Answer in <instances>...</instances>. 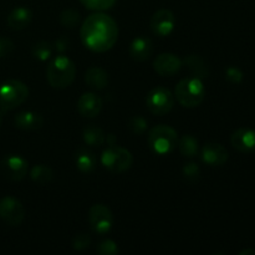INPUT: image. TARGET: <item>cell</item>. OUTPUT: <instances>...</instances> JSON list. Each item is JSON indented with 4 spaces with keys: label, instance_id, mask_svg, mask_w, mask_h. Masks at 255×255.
Returning a JSON list of instances; mask_svg holds the SVG:
<instances>
[{
    "label": "cell",
    "instance_id": "cell-18",
    "mask_svg": "<svg viewBox=\"0 0 255 255\" xmlns=\"http://www.w3.org/2000/svg\"><path fill=\"white\" fill-rule=\"evenodd\" d=\"M31 10L25 6H19L9 14V16H7V25H9L10 29L20 31V30L26 29L30 25V22H31Z\"/></svg>",
    "mask_w": 255,
    "mask_h": 255
},
{
    "label": "cell",
    "instance_id": "cell-26",
    "mask_svg": "<svg viewBox=\"0 0 255 255\" xmlns=\"http://www.w3.org/2000/svg\"><path fill=\"white\" fill-rule=\"evenodd\" d=\"M80 22V14L75 9H66L60 15V24L66 29H75Z\"/></svg>",
    "mask_w": 255,
    "mask_h": 255
},
{
    "label": "cell",
    "instance_id": "cell-36",
    "mask_svg": "<svg viewBox=\"0 0 255 255\" xmlns=\"http://www.w3.org/2000/svg\"><path fill=\"white\" fill-rule=\"evenodd\" d=\"M4 110H1L0 109V126H1V124H2V117H4Z\"/></svg>",
    "mask_w": 255,
    "mask_h": 255
},
{
    "label": "cell",
    "instance_id": "cell-16",
    "mask_svg": "<svg viewBox=\"0 0 255 255\" xmlns=\"http://www.w3.org/2000/svg\"><path fill=\"white\" fill-rule=\"evenodd\" d=\"M153 52V42L149 37L139 36L132 41L129 46V56L137 62H143L151 57Z\"/></svg>",
    "mask_w": 255,
    "mask_h": 255
},
{
    "label": "cell",
    "instance_id": "cell-35",
    "mask_svg": "<svg viewBox=\"0 0 255 255\" xmlns=\"http://www.w3.org/2000/svg\"><path fill=\"white\" fill-rule=\"evenodd\" d=\"M247 254L255 255V251H254V249H244V251L239 252V255H247Z\"/></svg>",
    "mask_w": 255,
    "mask_h": 255
},
{
    "label": "cell",
    "instance_id": "cell-4",
    "mask_svg": "<svg viewBox=\"0 0 255 255\" xmlns=\"http://www.w3.org/2000/svg\"><path fill=\"white\" fill-rule=\"evenodd\" d=\"M148 144L154 153L168 154L178 146V133L168 125H158L148 132Z\"/></svg>",
    "mask_w": 255,
    "mask_h": 255
},
{
    "label": "cell",
    "instance_id": "cell-3",
    "mask_svg": "<svg viewBox=\"0 0 255 255\" xmlns=\"http://www.w3.org/2000/svg\"><path fill=\"white\" fill-rule=\"evenodd\" d=\"M174 96L182 106L192 109L199 106L203 102L206 89L202 80L198 77H186L177 84Z\"/></svg>",
    "mask_w": 255,
    "mask_h": 255
},
{
    "label": "cell",
    "instance_id": "cell-5",
    "mask_svg": "<svg viewBox=\"0 0 255 255\" xmlns=\"http://www.w3.org/2000/svg\"><path fill=\"white\" fill-rule=\"evenodd\" d=\"M29 96V89L19 80H7L0 85V109L4 111L16 109Z\"/></svg>",
    "mask_w": 255,
    "mask_h": 255
},
{
    "label": "cell",
    "instance_id": "cell-8",
    "mask_svg": "<svg viewBox=\"0 0 255 255\" xmlns=\"http://www.w3.org/2000/svg\"><path fill=\"white\" fill-rule=\"evenodd\" d=\"M89 223L92 232L105 236L109 233L114 224V216L112 212L104 204H94L89 209Z\"/></svg>",
    "mask_w": 255,
    "mask_h": 255
},
{
    "label": "cell",
    "instance_id": "cell-6",
    "mask_svg": "<svg viewBox=\"0 0 255 255\" xmlns=\"http://www.w3.org/2000/svg\"><path fill=\"white\" fill-rule=\"evenodd\" d=\"M101 163L112 173H122L128 171L133 164V156L126 148L120 146H110L102 152Z\"/></svg>",
    "mask_w": 255,
    "mask_h": 255
},
{
    "label": "cell",
    "instance_id": "cell-20",
    "mask_svg": "<svg viewBox=\"0 0 255 255\" xmlns=\"http://www.w3.org/2000/svg\"><path fill=\"white\" fill-rule=\"evenodd\" d=\"M182 64L189 70V72L192 74V76L198 77V79H204V77H208L209 70L207 64L204 62V60L202 59L199 55H189L186 59L182 61Z\"/></svg>",
    "mask_w": 255,
    "mask_h": 255
},
{
    "label": "cell",
    "instance_id": "cell-9",
    "mask_svg": "<svg viewBox=\"0 0 255 255\" xmlns=\"http://www.w3.org/2000/svg\"><path fill=\"white\" fill-rule=\"evenodd\" d=\"M0 218L11 227H17L25 218V208L19 199L4 197L0 199Z\"/></svg>",
    "mask_w": 255,
    "mask_h": 255
},
{
    "label": "cell",
    "instance_id": "cell-28",
    "mask_svg": "<svg viewBox=\"0 0 255 255\" xmlns=\"http://www.w3.org/2000/svg\"><path fill=\"white\" fill-rule=\"evenodd\" d=\"M128 128L133 134H143L148 128V121L142 116H134L128 121Z\"/></svg>",
    "mask_w": 255,
    "mask_h": 255
},
{
    "label": "cell",
    "instance_id": "cell-19",
    "mask_svg": "<svg viewBox=\"0 0 255 255\" xmlns=\"http://www.w3.org/2000/svg\"><path fill=\"white\" fill-rule=\"evenodd\" d=\"M85 82L91 89L102 90L109 85V74L101 67H90L85 74Z\"/></svg>",
    "mask_w": 255,
    "mask_h": 255
},
{
    "label": "cell",
    "instance_id": "cell-31",
    "mask_svg": "<svg viewBox=\"0 0 255 255\" xmlns=\"http://www.w3.org/2000/svg\"><path fill=\"white\" fill-rule=\"evenodd\" d=\"M90 243H91V239L87 234L81 233V234H76L72 239V248L75 251H84V249L89 248Z\"/></svg>",
    "mask_w": 255,
    "mask_h": 255
},
{
    "label": "cell",
    "instance_id": "cell-15",
    "mask_svg": "<svg viewBox=\"0 0 255 255\" xmlns=\"http://www.w3.org/2000/svg\"><path fill=\"white\" fill-rule=\"evenodd\" d=\"M102 100L94 92H85L77 101V111L84 117H95L101 112Z\"/></svg>",
    "mask_w": 255,
    "mask_h": 255
},
{
    "label": "cell",
    "instance_id": "cell-10",
    "mask_svg": "<svg viewBox=\"0 0 255 255\" xmlns=\"http://www.w3.org/2000/svg\"><path fill=\"white\" fill-rule=\"evenodd\" d=\"M27 169H29V163L26 159L16 154L6 156L0 163V171L2 176L12 182H19L24 179L27 174Z\"/></svg>",
    "mask_w": 255,
    "mask_h": 255
},
{
    "label": "cell",
    "instance_id": "cell-32",
    "mask_svg": "<svg viewBox=\"0 0 255 255\" xmlns=\"http://www.w3.org/2000/svg\"><path fill=\"white\" fill-rule=\"evenodd\" d=\"M15 49L14 42L7 37H0V59L7 57Z\"/></svg>",
    "mask_w": 255,
    "mask_h": 255
},
{
    "label": "cell",
    "instance_id": "cell-27",
    "mask_svg": "<svg viewBox=\"0 0 255 255\" xmlns=\"http://www.w3.org/2000/svg\"><path fill=\"white\" fill-rule=\"evenodd\" d=\"M80 1L87 10L105 11V10L111 9L115 2H116V0H80Z\"/></svg>",
    "mask_w": 255,
    "mask_h": 255
},
{
    "label": "cell",
    "instance_id": "cell-24",
    "mask_svg": "<svg viewBox=\"0 0 255 255\" xmlns=\"http://www.w3.org/2000/svg\"><path fill=\"white\" fill-rule=\"evenodd\" d=\"M30 177L32 181L37 184H47L51 182L54 177V172L49 166L45 164H37L30 171Z\"/></svg>",
    "mask_w": 255,
    "mask_h": 255
},
{
    "label": "cell",
    "instance_id": "cell-29",
    "mask_svg": "<svg viewBox=\"0 0 255 255\" xmlns=\"http://www.w3.org/2000/svg\"><path fill=\"white\" fill-rule=\"evenodd\" d=\"M182 173H183L184 178L187 181L191 182V183H196L199 179V177H201V169H199L198 164L191 162V163L184 164L183 169H182Z\"/></svg>",
    "mask_w": 255,
    "mask_h": 255
},
{
    "label": "cell",
    "instance_id": "cell-25",
    "mask_svg": "<svg viewBox=\"0 0 255 255\" xmlns=\"http://www.w3.org/2000/svg\"><path fill=\"white\" fill-rule=\"evenodd\" d=\"M32 56L39 61H46L52 55V46L47 41H40L32 46Z\"/></svg>",
    "mask_w": 255,
    "mask_h": 255
},
{
    "label": "cell",
    "instance_id": "cell-7",
    "mask_svg": "<svg viewBox=\"0 0 255 255\" xmlns=\"http://www.w3.org/2000/svg\"><path fill=\"white\" fill-rule=\"evenodd\" d=\"M147 109L157 116L166 115L173 109L174 96L171 90L164 86H156L148 92L146 97Z\"/></svg>",
    "mask_w": 255,
    "mask_h": 255
},
{
    "label": "cell",
    "instance_id": "cell-2",
    "mask_svg": "<svg viewBox=\"0 0 255 255\" xmlns=\"http://www.w3.org/2000/svg\"><path fill=\"white\" fill-rule=\"evenodd\" d=\"M76 76V66L65 55H59L49 62L46 69V79L54 89H66L74 82Z\"/></svg>",
    "mask_w": 255,
    "mask_h": 255
},
{
    "label": "cell",
    "instance_id": "cell-17",
    "mask_svg": "<svg viewBox=\"0 0 255 255\" xmlns=\"http://www.w3.org/2000/svg\"><path fill=\"white\" fill-rule=\"evenodd\" d=\"M15 126L22 131H36L44 125V119L35 111H21L15 116Z\"/></svg>",
    "mask_w": 255,
    "mask_h": 255
},
{
    "label": "cell",
    "instance_id": "cell-23",
    "mask_svg": "<svg viewBox=\"0 0 255 255\" xmlns=\"http://www.w3.org/2000/svg\"><path fill=\"white\" fill-rule=\"evenodd\" d=\"M178 148L182 156L187 158H193L198 154V141L193 136L186 134L178 141Z\"/></svg>",
    "mask_w": 255,
    "mask_h": 255
},
{
    "label": "cell",
    "instance_id": "cell-33",
    "mask_svg": "<svg viewBox=\"0 0 255 255\" xmlns=\"http://www.w3.org/2000/svg\"><path fill=\"white\" fill-rule=\"evenodd\" d=\"M226 79L232 84H239L243 80V72L238 69V67L229 66L226 70Z\"/></svg>",
    "mask_w": 255,
    "mask_h": 255
},
{
    "label": "cell",
    "instance_id": "cell-30",
    "mask_svg": "<svg viewBox=\"0 0 255 255\" xmlns=\"http://www.w3.org/2000/svg\"><path fill=\"white\" fill-rule=\"evenodd\" d=\"M97 253L101 255H116L119 253L117 244L111 239H105L97 246Z\"/></svg>",
    "mask_w": 255,
    "mask_h": 255
},
{
    "label": "cell",
    "instance_id": "cell-22",
    "mask_svg": "<svg viewBox=\"0 0 255 255\" xmlns=\"http://www.w3.org/2000/svg\"><path fill=\"white\" fill-rule=\"evenodd\" d=\"M82 138L87 146L100 147L106 141V134L100 127L95 126V125H87L82 131Z\"/></svg>",
    "mask_w": 255,
    "mask_h": 255
},
{
    "label": "cell",
    "instance_id": "cell-1",
    "mask_svg": "<svg viewBox=\"0 0 255 255\" xmlns=\"http://www.w3.org/2000/svg\"><path fill=\"white\" fill-rule=\"evenodd\" d=\"M81 41L94 52L111 50L119 39V26L111 16L97 11L87 17L80 30Z\"/></svg>",
    "mask_w": 255,
    "mask_h": 255
},
{
    "label": "cell",
    "instance_id": "cell-14",
    "mask_svg": "<svg viewBox=\"0 0 255 255\" xmlns=\"http://www.w3.org/2000/svg\"><path fill=\"white\" fill-rule=\"evenodd\" d=\"M231 143L242 153L255 151V131L252 128H239L232 134Z\"/></svg>",
    "mask_w": 255,
    "mask_h": 255
},
{
    "label": "cell",
    "instance_id": "cell-34",
    "mask_svg": "<svg viewBox=\"0 0 255 255\" xmlns=\"http://www.w3.org/2000/svg\"><path fill=\"white\" fill-rule=\"evenodd\" d=\"M55 46H56V50L59 52H64L69 49V40L66 37H59V39L55 41Z\"/></svg>",
    "mask_w": 255,
    "mask_h": 255
},
{
    "label": "cell",
    "instance_id": "cell-13",
    "mask_svg": "<svg viewBox=\"0 0 255 255\" xmlns=\"http://www.w3.org/2000/svg\"><path fill=\"white\" fill-rule=\"evenodd\" d=\"M202 161L211 167L223 166L228 161V151L219 143H207L202 148Z\"/></svg>",
    "mask_w": 255,
    "mask_h": 255
},
{
    "label": "cell",
    "instance_id": "cell-12",
    "mask_svg": "<svg viewBox=\"0 0 255 255\" xmlns=\"http://www.w3.org/2000/svg\"><path fill=\"white\" fill-rule=\"evenodd\" d=\"M182 66H183L182 60L177 55L169 54V52L158 55L153 62L154 71L163 77L174 76L176 74H178Z\"/></svg>",
    "mask_w": 255,
    "mask_h": 255
},
{
    "label": "cell",
    "instance_id": "cell-11",
    "mask_svg": "<svg viewBox=\"0 0 255 255\" xmlns=\"http://www.w3.org/2000/svg\"><path fill=\"white\" fill-rule=\"evenodd\" d=\"M151 30L154 35L159 37H166L173 31L176 25V16L168 9H161L151 17Z\"/></svg>",
    "mask_w": 255,
    "mask_h": 255
},
{
    "label": "cell",
    "instance_id": "cell-21",
    "mask_svg": "<svg viewBox=\"0 0 255 255\" xmlns=\"http://www.w3.org/2000/svg\"><path fill=\"white\" fill-rule=\"evenodd\" d=\"M75 163L79 168L80 172L82 173H90L96 167V157L92 153L90 149L87 148H80L76 152V157H75Z\"/></svg>",
    "mask_w": 255,
    "mask_h": 255
}]
</instances>
